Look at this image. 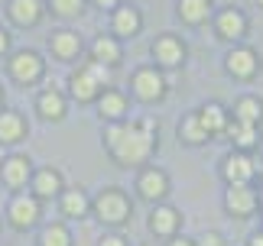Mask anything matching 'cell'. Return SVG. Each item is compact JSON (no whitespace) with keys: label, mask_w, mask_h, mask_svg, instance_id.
I'll list each match as a JSON object with an SVG mask.
<instances>
[{"label":"cell","mask_w":263,"mask_h":246,"mask_svg":"<svg viewBox=\"0 0 263 246\" xmlns=\"http://www.w3.org/2000/svg\"><path fill=\"white\" fill-rule=\"evenodd\" d=\"M156 146L153 123H120V127L107 130V149L117 159V166H140L149 159V152Z\"/></svg>","instance_id":"obj_1"},{"label":"cell","mask_w":263,"mask_h":246,"mask_svg":"<svg viewBox=\"0 0 263 246\" xmlns=\"http://www.w3.org/2000/svg\"><path fill=\"white\" fill-rule=\"evenodd\" d=\"M95 214L104 223H127L130 220V214H134V204L127 201V194L124 191H117V188H104L95 198Z\"/></svg>","instance_id":"obj_2"},{"label":"cell","mask_w":263,"mask_h":246,"mask_svg":"<svg viewBox=\"0 0 263 246\" xmlns=\"http://www.w3.org/2000/svg\"><path fill=\"white\" fill-rule=\"evenodd\" d=\"M101 85H104V68L98 61H88L72 75V94L75 100H95L101 97Z\"/></svg>","instance_id":"obj_3"},{"label":"cell","mask_w":263,"mask_h":246,"mask_svg":"<svg viewBox=\"0 0 263 246\" xmlns=\"http://www.w3.org/2000/svg\"><path fill=\"white\" fill-rule=\"evenodd\" d=\"M10 75H13L20 85H33V81L43 78V58L36 52H29V49H23V52H16L10 58Z\"/></svg>","instance_id":"obj_4"},{"label":"cell","mask_w":263,"mask_h":246,"mask_svg":"<svg viewBox=\"0 0 263 246\" xmlns=\"http://www.w3.org/2000/svg\"><path fill=\"white\" fill-rule=\"evenodd\" d=\"M257 194L247 188V184H231L228 194H224V208L234 214V217H250L257 211Z\"/></svg>","instance_id":"obj_5"},{"label":"cell","mask_w":263,"mask_h":246,"mask_svg":"<svg viewBox=\"0 0 263 246\" xmlns=\"http://www.w3.org/2000/svg\"><path fill=\"white\" fill-rule=\"evenodd\" d=\"M36 220H39V201L26 198V194H16V198L10 201V223H13L16 230H29Z\"/></svg>","instance_id":"obj_6"},{"label":"cell","mask_w":263,"mask_h":246,"mask_svg":"<svg viewBox=\"0 0 263 246\" xmlns=\"http://www.w3.org/2000/svg\"><path fill=\"white\" fill-rule=\"evenodd\" d=\"M134 91H137V97H143V100H159L166 94V81L156 68H140L134 75Z\"/></svg>","instance_id":"obj_7"},{"label":"cell","mask_w":263,"mask_h":246,"mask_svg":"<svg viewBox=\"0 0 263 246\" xmlns=\"http://www.w3.org/2000/svg\"><path fill=\"white\" fill-rule=\"evenodd\" d=\"M137 188L146 201H159V198H166V191H169V178H166L163 169H143L140 178H137Z\"/></svg>","instance_id":"obj_8"},{"label":"cell","mask_w":263,"mask_h":246,"mask_svg":"<svg viewBox=\"0 0 263 246\" xmlns=\"http://www.w3.org/2000/svg\"><path fill=\"white\" fill-rule=\"evenodd\" d=\"M260 68V58L254 49H234V52L228 55V71L234 78H254Z\"/></svg>","instance_id":"obj_9"},{"label":"cell","mask_w":263,"mask_h":246,"mask_svg":"<svg viewBox=\"0 0 263 246\" xmlns=\"http://www.w3.org/2000/svg\"><path fill=\"white\" fill-rule=\"evenodd\" d=\"M254 172H257L254 159L244 156V152H234V156H228V162H224V178L231 184H247Z\"/></svg>","instance_id":"obj_10"},{"label":"cell","mask_w":263,"mask_h":246,"mask_svg":"<svg viewBox=\"0 0 263 246\" xmlns=\"http://www.w3.org/2000/svg\"><path fill=\"white\" fill-rule=\"evenodd\" d=\"M153 55H156L159 65H179V61L185 58V46H182L176 36H159L153 43Z\"/></svg>","instance_id":"obj_11"},{"label":"cell","mask_w":263,"mask_h":246,"mask_svg":"<svg viewBox=\"0 0 263 246\" xmlns=\"http://www.w3.org/2000/svg\"><path fill=\"white\" fill-rule=\"evenodd\" d=\"M149 230L156 233V237H176L179 230V211L176 208H156L153 214H149Z\"/></svg>","instance_id":"obj_12"},{"label":"cell","mask_w":263,"mask_h":246,"mask_svg":"<svg viewBox=\"0 0 263 246\" xmlns=\"http://www.w3.org/2000/svg\"><path fill=\"white\" fill-rule=\"evenodd\" d=\"M49 46H52L55 58H62V61L75 58L78 52H82V39H78V33H68V29H62V33H55L52 39H49Z\"/></svg>","instance_id":"obj_13"},{"label":"cell","mask_w":263,"mask_h":246,"mask_svg":"<svg viewBox=\"0 0 263 246\" xmlns=\"http://www.w3.org/2000/svg\"><path fill=\"white\" fill-rule=\"evenodd\" d=\"M10 16L20 26H33L43 16V7H39V0H10Z\"/></svg>","instance_id":"obj_14"},{"label":"cell","mask_w":263,"mask_h":246,"mask_svg":"<svg viewBox=\"0 0 263 246\" xmlns=\"http://www.w3.org/2000/svg\"><path fill=\"white\" fill-rule=\"evenodd\" d=\"M26 178H29V159L26 156H10L4 162V181L10 188H23Z\"/></svg>","instance_id":"obj_15"},{"label":"cell","mask_w":263,"mask_h":246,"mask_svg":"<svg viewBox=\"0 0 263 246\" xmlns=\"http://www.w3.org/2000/svg\"><path fill=\"white\" fill-rule=\"evenodd\" d=\"M26 136V120L16 114V110H7L0 114V142H16Z\"/></svg>","instance_id":"obj_16"},{"label":"cell","mask_w":263,"mask_h":246,"mask_svg":"<svg viewBox=\"0 0 263 246\" xmlns=\"http://www.w3.org/2000/svg\"><path fill=\"white\" fill-rule=\"evenodd\" d=\"M36 107H39V114H43L46 120H62L65 117V97L59 94V91H52V88L39 94Z\"/></svg>","instance_id":"obj_17"},{"label":"cell","mask_w":263,"mask_h":246,"mask_svg":"<svg viewBox=\"0 0 263 246\" xmlns=\"http://www.w3.org/2000/svg\"><path fill=\"white\" fill-rule=\"evenodd\" d=\"M198 123L205 127V133H208V136H215V133H224V130H228L224 107H221V104H208V107H201Z\"/></svg>","instance_id":"obj_18"},{"label":"cell","mask_w":263,"mask_h":246,"mask_svg":"<svg viewBox=\"0 0 263 246\" xmlns=\"http://www.w3.org/2000/svg\"><path fill=\"white\" fill-rule=\"evenodd\" d=\"M244 29H247V19H244V13H237V10H224V13L218 16V36L237 39V36H244Z\"/></svg>","instance_id":"obj_19"},{"label":"cell","mask_w":263,"mask_h":246,"mask_svg":"<svg viewBox=\"0 0 263 246\" xmlns=\"http://www.w3.org/2000/svg\"><path fill=\"white\" fill-rule=\"evenodd\" d=\"M33 188H36L39 198H52V194L62 191V175H59L55 169H43V172H36Z\"/></svg>","instance_id":"obj_20"},{"label":"cell","mask_w":263,"mask_h":246,"mask_svg":"<svg viewBox=\"0 0 263 246\" xmlns=\"http://www.w3.org/2000/svg\"><path fill=\"white\" fill-rule=\"evenodd\" d=\"M62 214H65V217H72V220L85 217V214H88V194H85L82 188L65 191V194H62Z\"/></svg>","instance_id":"obj_21"},{"label":"cell","mask_w":263,"mask_h":246,"mask_svg":"<svg viewBox=\"0 0 263 246\" xmlns=\"http://www.w3.org/2000/svg\"><path fill=\"white\" fill-rule=\"evenodd\" d=\"M234 117L237 123H247V127H257V123L263 120V104L257 97H240L237 107H234Z\"/></svg>","instance_id":"obj_22"},{"label":"cell","mask_w":263,"mask_h":246,"mask_svg":"<svg viewBox=\"0 0 263 246\" xmlns=\"http://www.w3.org/2000/svg\"><path fill=\"white\" fill-rule=\"evenodd\" d=\"M124 114H127V97L120 94V91H104V94H101V117L120 120Z\"/></svg>","instance_id":"obj_23"},{"label":"cell","mask_w":263,"mask_h":246,"mask_svg":"<svg viewBox=\"0 0 263 246\" xmlns=\"http://www.w3.org/2000/svg\"><path fill=\"white\" fill-rule=\"evenodd\" d=\"M114 33L117 36H137L140 33V13L134 7H120L114 16Z\"/></svg>","instance_id":"obj_24"},{"label":"cell","mask_w":263,"mask_h":246,"mask_svg":"<svg viewBox=\"0 0 263 246\" xmlns=\"http://www.w3.org/2000/svg\"><path fill=\"white\" fill-rule=\"evenodd\" d=\"M95 61H98V65H114V61H120L117 39H110V36L95 39Z\"/></svg>","instance_id":"obj_25"},{"label":"cell","mask_w":263,"mask_h":246,"mask_svg":"<svg viewBox=\"0 0 263 246\" xmlns=\"http://www.w3.org/2000/svg\"><path fill=\"white\" fill-rule=\"evenodd\" d=\"M179 136L185 139V142H192V146H198V142L211 139L208 133H205V127L198 123V114H192V117H185V120L179 123Z\"/></svg>","instance_id":"obj_26"},{"label":"cell","mask_w":263,"mask_h":246,"mask_svg":"<svg viewBox=\"0 0 263 246\" xmlns=\"http://www.w3.org/2000/svg\"><path fill=\"white\" fill-rule=\"evenodd\" d=\"M179 16L185 23H201L208 16V0H179Z\"/></svg>","instance_id":"obj_27"},{"label":"cell","mask_w":263,"mask_h":246,"mask_svg":"<svg viewBox=\"0 0 263 246\" xmlns=\"http://www.w3.org/2000/svg\"><path fill=\"white\" fill-rule=\"evenodd\" d=\"M39 246H72V233H68L62 223H49V227L39 233Z\"/></svg>","instance_id":"obj_28"},{"label":"cell","mask_w":263,"mask_h":246,"mask_svg":"<svg viewBox=\"0 0 263 246\" xmlns=\"http://www.w3.org/2000/svg\"><path fill=\"white\" fill-rule=\"evenodd\" d=\"M231 139H234L240 149H250V146L257 142V127H247V123H234V127H231Z\"/></svg>","instance_id":"obj_29"},{"label":"cell","mask_w":263,"mask_h":246,"mask_svg":"<svg viewBox=\"0 0 263 246\" xmlns=\"http://www.w3.org/2000/svg\"><path fill=\"white\" fill-rule=\"evenodd\" d=\"M52 7H55V13H62V16H75L78 10H82V0H52Z\"/></svg>","instance_id":"obj_30"},{"label":"cell","mask_w":263,"mask_h":246,"mask_svg":"<svg viewBox=\"0 0 263 246\" xmlns=\"http://www.w3.org/2000/svg\"><path fill=\"white\" fill-rule=\"evenodd\" d=\"M195 246H221V237H218V233H205L201 243H195Z\"/></svg>","instance_id":"obj_31"},{"label":"cell","mask_w":263,"mask_h":246,"mask_svg":"<svg viewBox=\"0 0 263 246\" xmlns=\"http://www.w3.org/2000/svg\"><path fill=\"white\" fill-rule=\"evenodd\" d=\"M101 246H127V240H124V237H117V233H110V237L101 240Z\"/></svg>","instance_id":"obj_32"},{"label":"cell","mask_w":263,"mask_h":246,"mask_svg":"<svg viewBox=\"0 0 263 246\" xmlns=\"http://www.w3.org/2000/svg\"><path fill=\"white\" fill-rule=\"evenodd\" d=\"M7 46H10V36L4 33V29H0V55H4V52H7Z\"/></svg>","instance_id":"obj_33"},{"label":"cell","mask_w":263,"mask_h":246,"mask_svg":"<svg viewBox=\"0 0 263 246\" xmlns=\"http://www.w3.org/2000/svg\"><path fill=\"white\" fill-rule=\"evenodd\" d=\"M247 246H263V233H254V237L247 240Z\"/></svg>","instance_id":"obj_34"},{"label":"cell","mask_w":263,"mask_h":246,"mask_svg":"<svg viewBox=\"0 0 263 246\" xmlns=\"http://www.w3.org/2000/svg\"><path fill=\"white\" fill-rule=\"evenodd\" d=\"M169 246H195V240H185V237H182V240H173Z\"/></svg>","instance_id":"obj_35"},{"label":"cell","mask_w":263,"mask_h":246,"mask_svg":"<svg viewBox=\"0 0 263 246\" xmlns=\"http://www.w3.org/2000/svg\"><path fill=\"white\" fill-rule=\"evenodd\" d=\"M98 7H117V0H98Z\"/></svg>","instance_id":"obj_36"},{"label":"cell","mask_w":263,"mask_h":246,"mask_svg":"<svg viewBox=\"0 0 263 246\" xmlns=\"http://www.w3.org/2000/svg\"><path fill=\"white\" fill-rule=\"evenodd\" d=\"M260 4H263V0H260Z\"/></svg>","instance_id":"obj_37"},{"label":"cell","mask_w":263,"mask_h":246,"mask_svg":"<svg viewBox=\"0 0 263 246\" xmlns=\"http://www.w3.org/2000/svg\"><path fill=\"white\" fill-rule=\"evenodd\" d=\"M0 97H4V94H0Z\"/></svg>","instance_id":"obj_38"}]
</instances>
